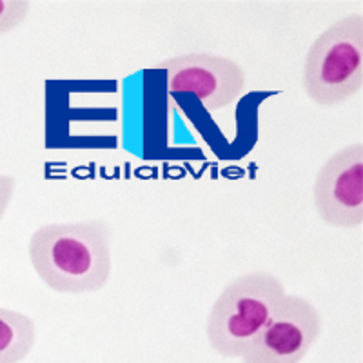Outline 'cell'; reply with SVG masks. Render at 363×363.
I'll use <instances>...</instances> for the list:
<instances>
[{"mask_svg": "<svg viewBox=\"0 0 363 363\" xmlns=\"http://www.w3.org/2000/svg\"><path fill=\"white\" fill-rule=\"evenodd\" d=\"M318 216L330 227L354 229L363 223V142L330 155L313 186Z\"/></svg>", "mask_w": 363, "mask_h": 363, "instance_id": "cell-6", "label": "cell"}, {"mask_svg": "<svg viewBox=\"0 0 363 363\" xmlns=\"http://www.w3.org/2000/svg\"><path fill=\"white\" fill-rule=\"evenodd\" d=\"M37 342V323L28 314L0 307V363H21Z\"/></svg>", "mask_w": 363, "mask_h": 363, "instance_id": "cell-7", "label": "cell"}, {"mask_svg": "<svg viewBox=\"0 0 363 363\" xmlns=\"http://www.w3.org/2000/svg\"><path fill=\"white\" fill-rule=\"evenodd\" d=\"M17 189V178L13 174H0V220L4 218Z\"/></svg>", "mask_w": 363, "mask_h": 363, "instance_id": "cell-9", "label": "cell"}, {"mask_svg": "<svg viewBox=\"0 0 363 363\" xmlns=\"http://www.w3.org/2000/svg\"><path fill=\"white\" fill-rule=\"evenodd\" d=\"M31 2L28 0H0V37L22 24L28 17Z\"/></svg>", "mask_w": 363, "mask_h": 363, "instance_id": "cell-8", "label": "cell"}, {"mask_svg": "<svg viewBox=\"0 0 363 363\" xmlns=\"http://www.w3.org/2000/svg\"><path fill=\"white\" fill-rule=\"evenodd\" d=\"M287 293L280 278L255 271L227 284L207 316V340L223 358H242Z\"/></svg>", "mask_w": 363, "mask_h": 363, "instance_id": "cell-3", "label": "cell"}, {"mask_svg": "<svg viewBox=\"0 0 363 363\" xmlns=\"http://www.w3.org/2000/svg\"><path fill=\"white\" fill-rule=\"evenodd\" d=\"M28 252L37 277L55 293H96L111 278V225L104 218L45 223L33 231Z\"/></svg>", "mask_w": 363, "mask_h": 363, "instance_id": "cell-1", "label": "cell"}, {"mask_svg": "<svg viewBox=\"0 0 363 363\" xmlns=\"http://www.w3.org/2000/svg\"><path fill=\"white\" fill-rule=\"evenodd\" d=\"M322 314L307 298L285 293L242 359L244 363H300L322 335Z\"/></svg>", "mask_w": 363, "mask_h": 363, "instance_id": "cell-4", "label": "cell"}, {"mask_svg": "<svg viewBox=\"0 0 363 363\" xmlns=\"http://www.w3.org/2000/svg\"><path fill=\"white\" fill-rule=\"evenodd\" d=\"M167 71L171 93H191L203 109L218 111L244 95L247 77L244 67L229 57L215 53L177 55L158 64Z\"/></svg>", "mask_w": 363, "mask_h": 363, "instance_id": "cell-5", "label": "cell"}, {"mask_svg": "<svg viewBox=\"0 0 363 363\" xmlns=\"http://www.w3.org/2000/svg\"><path fill=\"white\" fill-rule=\"evenodd\" d=\"M301 84L318 106L333 108L363 89V13L333 22L318 35L303 60Z\"/></svg>", "mask_w": 363, "mask_h": 363, "instance_id": "cell-2", "label": "cell"}]
</instances>
